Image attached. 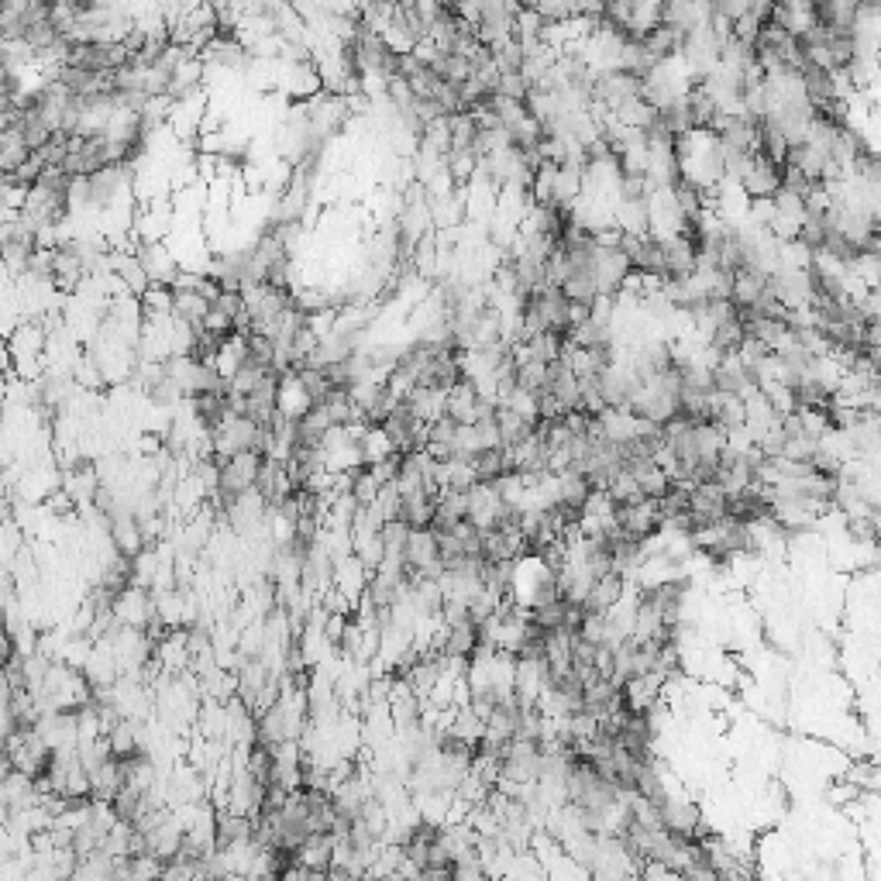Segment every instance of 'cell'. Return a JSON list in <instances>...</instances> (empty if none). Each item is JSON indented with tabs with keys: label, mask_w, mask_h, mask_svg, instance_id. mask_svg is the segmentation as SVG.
Segmentation results:
<instances>
[{
	"label": "cell",
	"mask_w": 881,
	"mask_h": 881,
	"mask_svg": "<svg viewBox=\"0 0 881 881\" xmlns=\"http://www.w3.org/2000/svg\"><path fill=\"white\" fill-rule=\"evenodd\" d=\"M658 816H661V826H665L668 833H675V837L709 840L703 813H699L696 802L685 799V795H665V799L658 802Z\"/></svg>",
	"instance_id": "cell-1"
},
{
	"label": "cell",
	"mask_w": 881,
	"mask_h": 881,
	"mask_svg": "<svg viewBox=\"0 0 881 881\" xmlns=\"http://www.w3.org/2000/svg\"><path fill=\"white\" fill-rule=\"evenodd\" d=\"M768 286H771V293H775L789 310L813 307V303H816L813 272L802 269V265H778V269L768 276Z\"/></svg>",
	"instance_id": "cell-2"
},
{
	"label": "cell",
	"mask_w": 881,
	"mask_h": 881,
	"mask_svg": "<svg viewBox=\"0 0 881 881\" xmlns=\"http://www.w3.org/2000/svg\"><path fill=\"white\" fill-rule=\"evenodd\" d=\"M782 176H785V162L764 159V155L754 152L751 162H747L744 176H740V186L751 200H768L782 190Z\"/></svg>",
	"instance_id": "cell-3"
},
{
	"label": "cell",
	"mask_w": 881,
	"mask_h": 881,
	"mask_svg": "<svg viewBox=\"0 0 881 881\" xmlns=\"http://www.w3.org/2000/svg\"><path fill=\"white\" fill-rule=\"evenodd\" d=\"M692 520L699 527L720 524L723 517H730V493L720 486V482H703V486H692V500H689Z\"/></svg>",
	"instance_id": "cell-4"
},
{
	"label": "cell",
	"mask_w": 881,
	"mask_h": 881,
	"mask_svg": "<svg viewBox=\"0 0 881 881\" xmlns=\"http://www.w3.org/2000/svg\"><path fill=\"white\" fill-rule=\"evenodd\" d=\"M623 599H627V579L620 572H606L592 582L589 596L582 599V613H603L606 617V613L623 606Z\"/></svg>",
	"instance_id": "cell-5"
},
{
	"label": "cell",
	"mask_w": 881,
	"mask_h": 881,
	"mask_svg": "<svg viewBox=\"0 0 881 881\" xmlns=\"http://www.w3.org/2000/svg\"><path fill=\"white\" fill-rule=\"evenodd\" d=\"M592 493H596V486H592V479L582 465H572V469L558 472V503L565 506V510H572L575 517L586 513Z\"/></svg>",
	"instance_id": "cell-6"
},
{
	"label": "cell",
	"mask_w": 881,
	"mask_h": 881,
	"mask_svg": "<svg viewBox=\"0 0 881 881\" xmlns=\"http://www.w3.org/2000/svg\"><path fill=\"white\" fill-rule=\"evenodd\" d=\"M210 303L204 293L190 290V286H176V296H173V314L176 321L183 324H193V327H204L207 324V314H210Z\"/></svg>",
	"instance_id": "cell-7"
},
{
	"label": "cell",
	"mask_w": 881,
	"mask_h": 881,
	"mask_svg": "<svg viewBox=\"0 0 881 881\" xmlns=\"http://www.w3.org/2000/svg\"><path fill=\"white\" fill-rule=\"evenodd\" d=\"M434 513H438V493H417V496H403L400 500V517L407 520L410 527H431Z\"/></svg>",
	"instance_id": "cell-8"
},
{
	"label": "cell",
	"mask_w": 881,
	"mask_h": 881,
	"mask_svg": "<svg viewBox=\"0 0 881 881\" xmlns=\"http://www.w3.org/2000/svg\"><path fill=\"white\" fill-rule=\"evenodd\" d=\"M479 386L472 379H462L455 389L448 393V417H455L458 424H472L475 420V407H479Z\"/></svg>",
	"instance_id": "cell-9"
},
{
	"label": "cell",
	"mask_w": 881,
	"mask_h": 881,
	"mask_svg": "<svg viewBox=\"0 0 881 881\" xmlns=\"http://www.w3.org/2000/svg\"><path fill=\"white\" fill-rule=\"evenodd\" d=\"M0 142H4V152H0V169H4V176H7L28 159L31 145L21 138V131L14 128V124H4V138H0Z\"/></svg>",
	"instance_id": "cell-10"
}]
</instances>
